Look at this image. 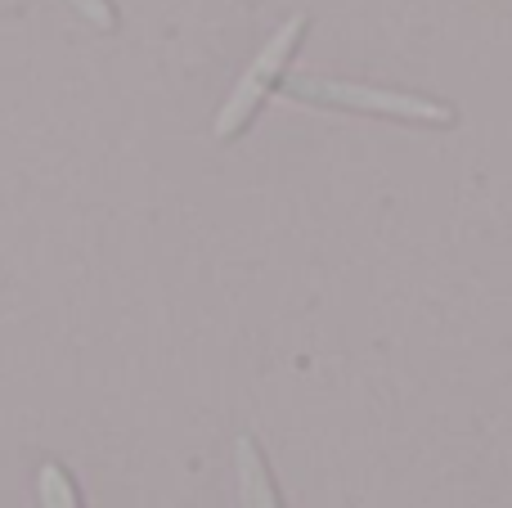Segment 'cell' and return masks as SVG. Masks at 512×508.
<instances>
[{
	"label": "cell",
	"mask_w": 512,
	"mask_h": 508,
	"mask_svg": "<svg viewBox=\"0 0 512 508\" xmlns=\"http://www.w3.org/2000/svg\"><path fill=\"white\" fill-rule=\"evenodd\" d=\"M292 99H310V104L337 108V113H369L391 117V122H414V126H454V108L445 99L414 95V90H387V86H364V81H333V77H297L283 81Z\"/></svg>",
	"instance_id": "cell-1"
},
{
	"label": "cell",
	"mask_w": 512,
	"mask_h": 508,
	"mask_svg": "<svg viewBox=\"0 0 512 508\" xmlns=\"http://www.w3.org/2000/svg\"><path fill=\"white\" fill-rule=\"evenodd\" d=\"M306 27H310V14H292L288 23L261 45V54L252 59V68L243 72L239 86L230 90V99H225L221 113H216V126H212L216 140H239V135L252 126V117L261 113V104L283 86V68H288L292 54L301 50Z\"/></svg>",
	"instance_id": "cell-2"
},
{
	"label": "cell",
	"mask_w": 512,
	"mask_h": 508,
	"mask_svg": "<svg viewBox=\"0 0 512 508\" xmlns=\"http://www.w3.org/2000/svg\"><path fill=\"white\" fill-rule=\"evenodd\" d=\"M234 473H239V504L243 508H283L279 486H274V473H270V459L256 446L252 432H243V437L234 441Z\"/></svg>",
	"instance_id": "cell-3"
},
{
	"label": "cell",
	"mask_w": 512,
	"mask_h": 508,
	"mask_svg": "<svg viewBox=\"0 0 512 508\" xmlns=\"http://www.w3.org/2000/svg\"><path fill=\"white\" fill-rule=\"evenodd\" d=\"M36 500H41V508H86L72 473L63 464H54V459H45L36 468Z\"/></svg>",
	"instance_id": "cell-4"
},
{
	"label": "cell",
	"mask_w": 512,
	"mask_h": 508,
	"mask_svg": "<svg viewBox=\"0 0 512 508\" xmlns=\"http://www.w3.org/2000/svg\"><path fill=\"white\" fill-rule=\"evenodd\" d=\"M72 9H77L81 18H86L90 27H99V32H113L117 23H122V18H117V5L113 0H68Z\"/></svg>",
	"instance_id": "cell-5"
}]
</instances>
